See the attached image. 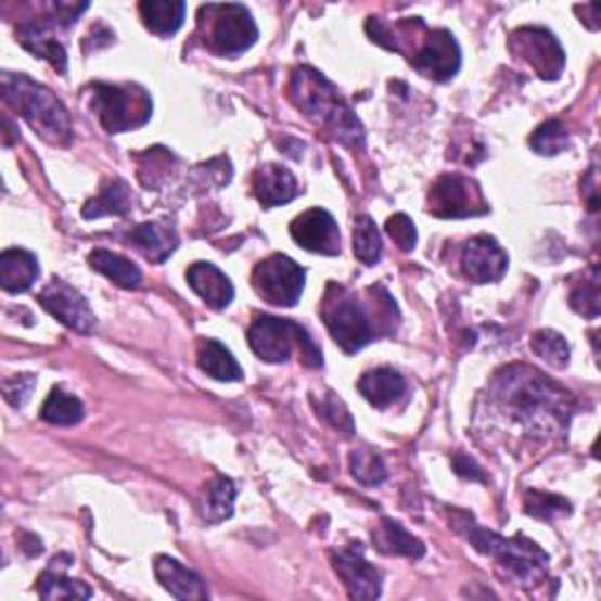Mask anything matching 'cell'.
<instances>
[{
  "mask_svg": "<svg viewBox=\"0 0 601 601\" xmlns=\"http://www.w3.org/2000/svg\"><path fill=\"white\" fill-rule=\"evenodd\" d=\"M419 22L421 20H405L397 24H388L371 17L367 22V34L371 40L379 42V46L393 52L402 48L405 42H417V50H413L407 60L421 76L437 82L453 78L458 74V68H461V48H458L453 34L445 31V28H427L423 24L419 36L421 40H417Z\"/></svg>",
  "mask_w": 601,
  "mask_h": 601,
  "instance_id": "obj_1",
  "label": "cell"
},
{
  "mask_svg": "<svg viewBox=\"0 0 601 601\" xmlns=\"http://www.w3.org/2000/svg\"><path fill=\"white\" fill-rule=\"evenodd\" d=\"M292 99L310 120L332 135L336 141L353 149L365 146L362 123L357 120L353 108L343 102L338 90L329 82L320 71L300 66L292 74Z\"/></svg>",
  "mask_w": 601,
  "mask_h": 601,
  "instance_id": "obj_2",
  "label": "cell"
},
{
  "mask_svg": "<svg viewBox=\"0 0 601 601\" xmlns=\"http://www.w3.org/2000/svg\"><path fill=\"white\" fill-rule=\"evenodd\" d=\"M3 99L10 108H14L20 116L34 127V132L40 135L48 144L66 146L71 141V118L66 106L56 99L52 90L46 85L36 82L24 74H10L5 71L3 80Z\"/></svg>",
  "mask_w": 601,
  "mask_h": 601,
  "instance_id": "obj_3",
  "label": "cell"
},
{
  "mask_svg": "<svg viewBox=\"0 0 601 601\" xmlns=\"http://www.w3.org/2000/svg\"><path fill=\"white\" fill-rule=\"evenodd\" d=\"M453 526L461 532L475 550L494 557L498 566H503L510 576L520 578L524 583H534L542 578L548 568V554L542 552L534 540H526L524 536L503 538L491 532H486L475 520L465 512L453 514Z\"/></svg>",
  "mask_w": 601,
  "mask_h": 601,
  "instance_id": "obj_4",
  "label": "cell"
},
{
  "mask_svg": "<svg viewBox=\"0 0 601 601\" xmlns=\"http://www.w3.org/2000/svg\"><path fill=\"white\" fill-rule=\"evenodd\" d=\"M498 397L506 399L524 421H536L546 413L562 423L568 419V393L542 379L532 367H510L498 374Z\"/></svg>",
  "mask_w": 601,
  "mask_h": 601,
  "instance_id": "obj_5",
  "label": "cell"
},
{
  "mask_svg": "<svg viewBox=\"0 0 601 601\" xmlns=\"http://www.w3.org/2000/svg\"><path fill=\"white\" fill-rule=\"evenodd\" d=\"M322 318L329 334L341 346L343 353H357L379 336V329L371 320L369 308L353 292L329 284L322 304Z\"/></svg>",
  "mask_w": 601,
  "mask_h": 601,
  "instance_id": "obj_6",
  "label": "cell"
},
{
  "mask_svg": "<svg viewBox=\"0 0 601 601\" xmlns=\"http://www.w3.org/2000/svg\"><path fill=\"white\" fill-rule=\"evenodd\" d=\"M250 346L264 362L270 365L287 362L298 348L300 360L308 367H322V350L315 346L306 329L292 320L270 318V315L256 318L250 327Z\"/></svg>",
  "mask_w": 601,
  "mask_h": 601,
  "instance_id": "obj_7",
  "label": "cell"
},
{
  "mask_svg": "<svg viewBox=\"0 0 601 601\" xmlns=\"http://www.w3.org/2000/svg\"><path fill=\"white\" fill-rule=\"evenodd\" d=\"M205 24V46L219 56H238L247 52L259 38L252 12L238 3L205 5L200 10V26Z\"/></svg>",
  "mask_w": 601,
  "mask_h": 601,
  "instance_id": "obj_8",
  "label": "cell"
},
{
  "mask_svg": "<svg viewBox=\"0 0 601 601\" xmlns=\"http://www.w3.org/2000/svg\"><path fill=\"white\" fill-rule=\"evenodd\" d=\"M92 108L102 120L104 130L120 135L146 125L151 118V97L137 85H92Z\"/></svg>",
  "mask_w": 601,
  "mask_h": 601,
  "instance_id": "obj_9",
  "label": "cell"
},
{
  "mask_svg": "<svg viewBox=\"0 0 601 601\" xmlns=\"http://www.w3.org/2000/svg\"><path fill=\"white\" fill-rule=\"evenodd\" d=\"M254 292L273 306L292 308L304 294L306 270L284 254H276L254 268Z\"/></svg>",
  "mask_w": 601,
  "mask_h": 601,
  "instance_id": "obj_10",
  "label": "cell"
},
{
  "mask_svg": "<svg viewBox=\"0 0 601 601\" xmlns=\"http://www.w3.org/2000/svg\"><path fill=\"white\" fill-rule=\"evenodd\" d=\"M427 212L439 219H465L489 212L479 186L461 175H445L427 195Z\"/></svg>",
  "mask_w": 601,
  "mask_h": 601,
  "instance_id": "obj_11",
  "label": "cell"
},
{
  "mask_svg": "<svg viewBox=\"0 0 601 601\" xmlns=\"http://www.w3.org/2000/svg\"><path fill=\"white\" fill-rule=\"evenodd\" d=\"M510 50L514 56H520V60L532 66L542 80H557L562 76L566 54L560 46V40H557L548 28H520V31H514L510 36Z\"/></svg>",
  "mask_w": 601,
  "mask_h": 601,
  "instance_id": "obj_12",
  "label": "cell"
},
{
  "mask_svg": "<svg viewBox=\"0 0 601 601\" xmlns=\"http://www.w3.org/2000/svg\"><path fill=\"white\" fill-rule=\"evenodd\" d=\"M40 304L52 318L60 320L64 327L74 329L78 334H92L97 318L88 300L74 287H68L62 280H52L40 294Z\"/></svg>",
  "mask_w": 601,
  "mask_h": 601,
  "instance_id": "obj_13",
  "label": "cell"
},
{
  "mask_svg": "<svg viewBox=\"0 0 601 601\" xmlns=\"http://www.w3.org/2000/svg\"><path fill=\"white\" fill-rule=\"evenodd\" d=\"M334 571L353 599L381 597V571L365 560L362 542H350L332 557Z\"/></svg>",
  "mask_w": 601,
  "mask_h": 601,
  "instance_id": "obj_14",
  "label": "cell"
},
{
  "mask_svg": "<svg viewBox=\"0 0 601 601\" xmlns=\"http://www.w3.org/2000/svg\"><path fill=\"white\" fill-rule=\"evenodd\" d=\"M463 276L475 284L498 282L508 270V254L489 235H477L465 242L461 254Z\"/></svg>",
  "mask_w": 601,
  "mask_h": 601,
  "instance_id": "obj_15",
  "label": "cell"
},
{
  "mask_svg": "<svg viewBox=\"0 0 601 601\" xmlns=\"http://www.w3.org/2000/svg\"><path fill=\"white\" fill-rule=\"evenodd\" d=\"M292 238L312 254L336 256L341 252V233L332 214L327 209H308L292 221Z\"/></svg>",
  "mask_w": 601,
  "mask_h": 601,
  "instance_id": "obj_16",
  "label": "cell"
},
{
  "mask_svg": "<svg viewBox=\"0 0 601 601\" xmlns=\"http://www.w3.org/2000/svg\"><path fill=\"white\" fill-rule=\"evenodd\" d=\"M54 10V8H52ZM64 24L56 17V12L52 14L50 20H34V22H24L17 28V40L22 46L36 54L42 56V60H48L60 74H66V50L60 40L54 36V26Z\"/></svg>",
  "mask_w": 601,
  "mask_h": 601,
  "instance_id": "obj_17",
  "label": "cell"
},
{
  "mask_svg": "<svg viewBox=\"0 0 601 601\" xmlns=\"http://www.w3.org/2000/svg\"><path fill=\"white\" fill-rule=\"evenodd\" d=\"M186 280H189V287L214 310L228 308L235 296L233 282L217 266L207 261L193 264L186 273Z\"/></svg>",
  "mask_w": 601,
  "mask_h": 601,
  "instance_id": "obj_18",
  "label": "cell"
},
{
  "mask_svg": "<svg viewBox=\"0 0 601 601\" xmlns=\"http://www.w3.org/2000/svg\"><path fill=\"white\" fill-rule=\"evenodd\" d=\"M153 568H155V578L161 580V585L171 597L183 599V601L209 599V592L205 588L203 578H200L197 574H193L191 568H186L183 564H179L177 560H171V557L161 554L155 560Z\"/></svg>",
  "mask_w": 601,
  "mask_h": 601,
  "instance_id": "obj_19",
  "label": "cell"
},
{
  "mask_svg": "<svg viewBox=\"0 0 601 601\" xmlns=\"http://www.w3.org/2000/svg\"><path fill=\"white\" fill-rule=\"evenodd\" d=\"M254 193L264 207H278L292 203L298 195V183L287 167L270 163L256 169Z\"/></svg>",
  "mask_w": 601,
  "mask_h": 601,
  "instance_id": "obj_20",
  "label": "cell"
},
{
  "mask_svg": "<svg viewBox=\"0 0 601 601\" xmlns=\"http://www.w3.org/2000/svg\"><path fill=\"white\" fill-rule=\"evenodd\" d=\"M357 388H360L369 405H374L376 409H388L407 393V381L395 369L379 367L367 371L360 383H357Z\"/></svg>",
  "mask_w": 601,
  "mask_h": 601,
  "instance_id": "obj_21",
  "label": "cell"
},
{
  "mask_svg": "<svg viewBox=\"0 0 601 601\" xmlns=\"http://www.w3.org/2000/svg\"><path fill=\"white\" fill-rule=\"evenodd\" d=\"M130 240L135 242V247L153 264L167 261L169 254H175V250L179 247V235L175 231V226L161 223V221H149L137 226L130 233Z\"/></svg>",
  "mask_w": 601,
  "mask_h": 601,
  "instance_id": "obj_22",
  "label": "cell"
},
{
  "mask_svg": "<svg viewBox=\"0 0 601 601\" xmlns=\"http://www.w3.org/2000/svg\"><path fill=\"white\" fill-rule=\"evenodd\" d=\"M38 259L26 250H5L0 254V284L10 294H20L31 290L38 280Z\"/></svg>",
  "mask_w": 601,
  "mask_h": 601,
  "instance_id": "obj_23",
  "label": "cell"
},
{
  "mask_svg": "<svg viewBox=\"0 0 601 601\" xmlns=\"http://www.w3.org/2000/svg\"><path fill=\"white\" fill-rule=\"evenodd\" d=\"M371 538H374L376 550L383 554L409 557V560H421L425 554L423 542L417 536H411L407 528L395 520H383L374 532H371Z\"/></svg>",
  "mask_w": 601,
  "mask_h": 601,
  "instance_id": "obj_24",
  "label": "cell"
},
{
  "mask_svg": "<svg viewBox=\"0 0 601 601\" xmlns=\"http://www.w3.org/2000/svg\"><path fill=\"white\" fill-rule=\"evenodd\" d=\"M139 12L151 34L171 36L183 26L186 3H181V0H144L139 5Z\"/></svg>",
  "mask_w": 601,
  "mask_h": 601,
  "instance_id": "obj_25",
  "label": "cell"
},
{
  "mask_svg": "<svg viewBox=\"0 0 601 601\" xmlns=\"http://www.w3.org/2000/svg\"><path fill=\"white\" fill-rule=\"evenodd\" d=\"M197 365L205 371L207 376L226 381V383H235L242 379V369L238 365L235 357L231 355L226 346H221L219 341H203L197 348Z\"/></svg>",
  "mask_w": 601,
  "mask_h": 601,
  "instance_id": "obj_26",
  "label": "cell"
},
{
  "mask_svg": "<svg viewBox=\"0 0 601 601\" xmlns=\"http://www.w3.org/2000/svg\"><path fill=\"white\" fill-rule=\"evenodd\" d=\"M132 209V193L130 186L123 179H113L106 189H102L94 200L82 207L85 219H99V217H123Z\"/></svg>",
  "mask_w": 601,
  "mask_h": 601,
  "instance_id": "obj_27",
  "label": "cell"
},
{
  "mask_svg": "<svg viewBox=\"0 0 601 601\" xmlns=\"http://www.w3.org/2000/svg\"><path fill=\"white\" fill-rule=\"evenodd\" d=\"M90 266L97 273L106 276L111 282H116L123 290H137L141 284V270L125 256L108 252V250H94L90 254Z\"/></svg>",
  "mask_w": 601,
  "mask_h": 601,
  "instance_id": "obj_28",
  "label": "cell"
},
{
  "mask_svg": "<svg viewBox=\"0 0 601 601\" xmlns=\"http://www.w3.org/2000/svg\"><path fill=\"white\" fill-rule=\"evenodd\" d=\"M235 484L228 477H217L205 486V500H203V517L209 524H219L233 514L235 506Z\"/></svg>",
  "mask_w": 601,
  "mask_h": 601,
  "instance_id": "obj_29",
  "label": "cell"
},
{
  "mask_svg": "<svg viewBox=\"0 0 601 601\" xmlns=\"http://www.w3.org/2000/svg\"><path fill=\"white\" fill-rule=\"evenodd\" d=\"M40 417L52 425H76L82 421L85 409L78 397L64 393L62 388H54L46 399V405H42Z\"/></svg>",
  "mask_w": 601,
  "mask_h": 601,
  "instance_id": "obj_30",
  "label": "cell"
},
{
  "mask_svg": "<svg viewBox=\"0 0 601 601\" xmlns=\"http://www.w3.org/2000/svg\"><path fill=\"white\" fill-rule=\"evenodd\" d=\"M38 592L42 599H90L92 590L82 580L66 578L60 571L50 566L46 574L38 578Z\"/></svg>",
  "mask_w": 601,
  "mask_h": 601,
  "instance_id": "obj_31",
  "label": "cell"
},
{
  "mask_svg": "<svg viewBox=\"0 0 601 601\" xmlns=\"http://www.w3.org/2000/svg\"><path fill=\"white\" fill-rule=\"evenodd\" d=\"M353 238H355V256L365 266H374V264L381 261L383 242H381V233H379L374 219L367 217V214L357 217Z\"/></svg>",
  "mask_w": 601,
  "mask_h": 601,
  "instance_id": "obj_32",
  "label": "cell"
},
{
  "mask_svg": "<svg viewBox=\"0 0 601 601\" xmlns=\"http://www.w3.org/2000/svg\"><path fill=\"white\" fill-rule=\"evenodd\" d=\"M532 348L540 360H546L554 369H564L568 365V343L562 334L552 332V329H540V332H536L532 338Z\"/></svg>",
  "mask_w": 601,
  "mask_h": 601,
  "instance_id": "obj_33",
  "label": "cell"
},
{
  "mask_svg": "<svg viewBox=\"0 0 601 601\" xmlns=\"http://www.w3.org/2000/svg\"><path fill=\"white\" fill-rule=\"evenodd\" d=\"M350 470H353V477L365 486H379L385 482V477H388L381 456L369 449H355L350 453Z\"/></svg>",
  "mask_w": 601,
  "mask_h": 601,
  "instance_id": "obj_34",
  "label": "cell"
},
{
  "mask_svg": "<svg viewBox=\"0 0 601 601\" xmlns=\"http://www.w3.org/2000/svg\"><path fill=\"white\" fill-rule=\"evenodd\" d=\"M528 144L538 155H557L568 149V135L566 127L560 120L542 123L538 130L528 139Z\"/></svg>",
  "mask_w": 601,
  "mask_h": 601,
  "instance_id": "obj_35",
  "label": "cell"
},
{
  "mask_svg": "<svg viewBox=\"0 0 601 601\" xmlns=\"http://www.w3.org/2000/svg\"><path fill=\"white\" fill-rule=\"evenodd\" d=\"M524 510L528 514H534V517H538V520H554V517H560V514H568L571 503L562 496L528 491L524 498Z\"/></svg>",
  "mask_w": 601,
  "mask_h": 601,
  "instance_id": "obj_36",
  "label": "cell"
},
{
  "mask_svg": "<svg viewBox=\"0 0 601 601\" xmlns=\"http://www.w3.org/2000/svg\"><path fill=\"white\" fill-rule=\"evenodd\" d=\"M571 308L585 315V318H597L599 315V268H592L590 280H583V284L571 292Z\"/></svg>",
  "mask_w": 601,
  "mask_h": 601,
  "instance_id": "obj_37",
  "label": "cell"
},
{
  "mask_svg": "<svg viewBox=\"0 0 601 601\" xmlns=\"http://www.w3.org/2000/svg\"><path fill=\"white\" fill-rule=\"evenodd\" d=\"M385 231H388V235L397 242V247L402 252H411L417 247V226H413L407 214H395V217H391L388 223H385Z\"/></svg>",
  "mask_w": 601,
  "mask_h": 601,
  "instance_id": "obj_38",
  "label": "cell"
},
{
  "mask_svg": "<svg viewBox=\"0 0 601 601\" xmlns=\"http://www.w3.org/2000/svg\"><path fill=\"white\" fill-rule=\"evenodd\" d=\"M34 388H36V379L31 374L12 376V379H5V383H3L5 399L14 409H20L28 402V397H31Z\"/></svg>",
  "mask_w": 601,
  "mask_h": 601,
  "instance_id": "obj_39",
  "label": "cell"
},
{
  "mask_svg": "<svg viewBox=\"0 0 601 601\" xmlns=\"http://www.w3.org/2000/svg\"><path fill=\"white\" fill-rule=\"evenodd\" d=\"M322 417L332 423L334 427H338V431H346V435L353 433V419L350 413L346 409V405L341 402V399L334 395V393H327L324 402H322Z\"/></svg>",
  "mask_w": 601,
  "mask_h": 601,
  "instance_id": "obj_40",
  "label": "cell"
},
{
  "mask_svg": "<svg viewBox=\"0 0 601 601\" xmlns=\"http://www.w3.org/2000/svg\"><path fill=\"white\" fill-rule=\"evenodd\" d=\"M453 468H456L458 475H463V477L484 479V472L479 470V465L475 461H470V458H465V456H456L453 458Z\"/></svg>",
  "mask_w": 601,
  "mask_h": 601,
  "instance_id": "obj_41",
  "label": "cell"
}]
</instances>
